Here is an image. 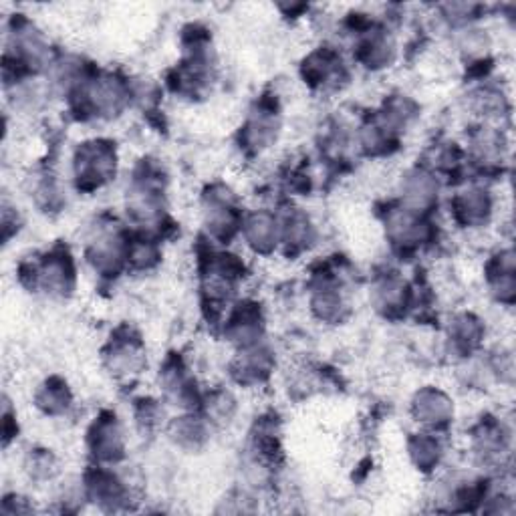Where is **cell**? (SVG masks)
Wrapping results in <instances>:
<instances>
[{
  "mask_svg": "<svg viewBox=\"0 0 516 516\" xmlns=\"http://www.w3.org/2000/svg\"><path fill=\"white\" fill-rule=\"evenodd\" d=\"M75 170L85 188H99L115 174V150L97 140L83 144L75 156Z\"/></svg>",
  "mask_w": 516,
  "mask_h": 516,
  "instance_id": "cell-1",
  "label": "cell"
},
{
  "mask_svg": "<svg viewBox=\"0 0 516 516\" xmlns=\"http://www.w3.org/2000/svg\"><path fill=\"white\" fill-rule=\"evenodd\" d=\"M115 418H107V422H99L95 424V434H93V454L99 456L101 460H115L121 456L123 450V442H121V430L117 426V422H113Z\"/></svg>",
  "mask_w": 516,
  "mask_h": 516,
  "instance_id": "cell-2",
  "label": "cell"
}]
</instances>
